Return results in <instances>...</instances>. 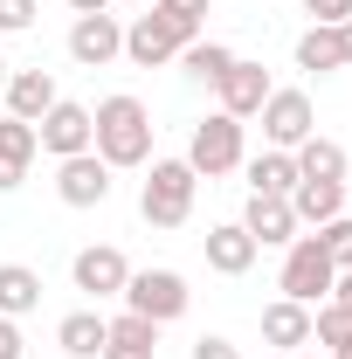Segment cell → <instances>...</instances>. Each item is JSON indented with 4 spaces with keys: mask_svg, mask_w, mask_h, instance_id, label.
<instances>
[{
    "mask_svg": "<svg viewBox=\"0 0 352 359\" xmlns=\"http://www.w3.org/2000/svg\"><path fill=\"white\" fill-rule=\"evenodd\" d=\"M290 215H297V228H325L332 215H346V180H297Z\"/></svg>",
    "mask_w": 352,
    "mask_h": 359,
    "instance_id": "16",
    "label": "cell"
},
{
    "mask_svg": "<svg viewBox=\"0 0 352 359\" xmlns=\"http://www.w3.org/2000/svg\"><path fill=\"white\" fill-rule=\"evenodd\" d=\"M62 90H55V76L48 69H14L7 76V90H0V104H7V118H21V125H42V111L55 104Z\"/></svg>",
    "mask_w": 352,
    "mask_h": 359,
    "instance_id": "14",
    "label": "cell"
},
{
    "mask_svg": "<svg viewBox=\"0 0 352 359\" xmlns=\"http://www.w3.org/2000/svg\"><path fill=\"white\" fill-rule=\"evenodd\" d=\"M311 346H325V353L352 346V304H339V297L311 304Z\"/></svg>",
    "mask_w": 352,
    "mask_h": 359,
    "instance_id": "25",
    "label": "cell"
},
{
    "mask_svg": "<svg viewBox=\"0 0 352 359\" xmlns=\"http://www.w3.org/2000/svg\"><path fill=\"white\" fill-rule=\"evenodd\" d=\"M28 311H42V269H28V263H0V318H21Z\"/></svg>",
    "mask_w": 352,
    "mask_h": 359,
    "instance_id": "19",
    "label": "cell"
},
{
    "mask_svg": "<svg viewBox=\"0 0 352 359\" xmlns=\"http://www.w3.org/2000/svg\"><path fill=\"white\" fill-rule=\"evenodd\" d=\"M318 235V249L332 256V269H352V215H332L325 228H311Z\"/></svg>",
    "mask_w": 352,
    "mask_h": 359,
    "instance_id": "27",
    "label": "cell"
},
{
    "mask_svg": "<svg viewBox=\"0 0 352 359\" xmlns=\"http://www.w3.org/2000/svg\"><path fill=\"white\" fill-rule=\"evenodd\" d=\"M304 14L318 28H339V21H352V0H304Z\"/></svg>",
    "mask_w": 352,
    "mask_h": 359,
    "instance_id": "29",
    "label": "cell"
},
{
    "mask_svg": "<svg viewBox=\"0 0 352 359\" xmlns=\"http://www.w3.org/2000/svg\"><path fill=\"white\" fill-rule=\"evenodd\" d=\"M125 55V21L118 14H76L69 21V62L76 69H111Z\"/></svg>",
    "mask_w": 352,
    "mask_h": 359,
    "instance_id": "7",
    "label": "cell"
},
{
    "mask_svg": "<svg viewBox=\"0 0 352 359\" xmlns=\"http://www.w3.org/2000/svg\"><path fill=\"white\" fill-rule=\"evenodd\" d=\"M35 145H42L48 159H76V152H90V104L55 97V104L42 111V125H35Z\"/></svg>",
    "mask_w": 352,
    "mask_h": 359,
    "instance_id": "9",
    "label": "cell"
},
{
    "mask_svg": "<svg viewBox=\"0 0 352 359\" xmlns=\"http://www.w3.org/2000/svg\"><path fill=\"white\" fill-rule=\"evenodd\" d=\"M69 14H111V0H69Z\"/></svg>",
    "mask_w": 352,
    "mask_h": 359,
    "instance_id": "33",
    "label": "cell"
},
{
    "mask_svg": "<svg viewBox=\"0 0 352 359\" xmlns=\"http://www.w3.org/2000/svg\"><path fill=\"white\" fill-rule=\"evenodd\" d=\"M35 125H21V118H0V194H14L21 180H28V166H35Z\"/></svg>",
    "mask_w": 352,
    "mask_h": 359,
    "instance_id": "17",
    "label": "cell"
},
{
    "mask_svg": "<svg viewBox=\"0 0 352 359\" xmlns=\"http://www.w3.org/2000/svg\"><path fill=\"white\" fill-rule=\"evenodd\" d=\"M228 62H235V48H228V42H208V35L180 48V69H187V83H208V90L228 76Z\"/></svg>",
    "mask_w": 352,
    "mask_h": 359,
    "instance_id": "23",
    "label": "cell"
},
{
    "mask_svg": "<svg viewBox=\"0 0 352 359\" xmlns=\"http://www.w3.org/2000/svg\"><path fill=\"white\" fill-rule=\"evenodd\" d=\"M159 346H132V339H104V353L97 359H152Z\"/></svg>",
    "mask_w": 352,
    "mask_h": 359,
    "instance_id": "31",
    "label": "cell"
},
{
    "mask_svg": "<svg viewBox=\"0 0 352 359\" xmlns=\"http://www.w3.org/2000/svg\"><path fill=\"white\" fill-rule=\"evenodd\" d=\"M269 69L263 62H242V55H235V62H228V76H221L215 83V111H228V118H242V125H249V118H256V111H263V97H269Z\"/></svg>",
    "mask_w": 352,
    "mask_h": 359,
    "instance_id": "12",
    "label": "cell"
},
{
    "mask_svg": "<svg viewBox=\"0 0 352 359\" xmlns=\"http://www.w3.org/2000/svg\"><path fill=\"white\" fill-rule=\"evenodd\" d=\"M187 304H194V290H187L180 269H132V283H125V311L152 318L159 332H166L173 318H187Z\"/></svg>",
    "mask_w": 352,
    "mask_h": 359,
    "instance_id": "5",
    "label": "cell"
},
{
    "mask_svg": "<svg viewBox=\"0 0 352 359\" xmlns=\"http://www.w3.org/2000/svg\"><path fill=\"white\" fill-rule=\"evenodd\" d=\"M256 235L242 222H221V228H208V269H221V276H249L256 269Z\"/></svg>",
    "mask_w": 352,
    "mask_h": 359,
    "instance_id": "15",
    "label": "cell"
},
{
    "mask_svg": "<svg viewBox=\"0 0 352 359\" xmlns=\"http://www.w3.org/2000/svg\"><path fill=\"white\" fill-rule=\"evenodd\" d=\"M263 346H276V353L311 346V304H290V297L263 304Z\"/></svg>",
    "mask_w": 352,
    "mask_h": 359,
    "instance_id": "18",
    "label": "cell"
},
{
    "mask_svg": "<svg viewBox=\"0 0 352 359\" xmlns=\"http://www.w3.org/2000/svg\"><path fill=\"white\" fill-rule=\"evenodd\" d=\"M69 283L83 290V297H125V283H132V263H125V249H111V242H90L76 249V263H69Z\"/></svg>",
    "mask_w": 352,
    "mask_h": 359,
    "instance_id": "8",
    "label": "cell"
},
{
    "mask_svg": "<svg viewBox=\"0 0 352 359\" xmlns=\"http://www.w3.org/2000/svg\"><path fill=\"white\" fill-rule=\"evenodd\" d=\"M187 359H242V346H228L221 332H201V339H194V353H187Z\"/></svg>",
    "mask_w": 352,
    "mask_h": 359,
    "instance_id": "30",
    "label": "cell"
},
{
    "mask_svg": "<svg viewBox=\"0 0 352 359\" xmlns=\"http://www.w3.org/2000/svg\"><path fill=\"white\" fill-rule=\"evenodd\" d=\"M208 7H215V0H152V14H159V21H173L180 42H201V21H208Z\"/></svg>",
    "mask_w": 352,
    "mask_h": 359,
    "instance_id": "26",
    "label": "cell"
},
{
    "mask_svg": "<svg viewBox=\"0 0 352 359\" xmlns=\"http://www.w3.org/2000/svg\"><path fill=\"white\" fill-rule=\"evenodd\" d=\"M297 359H325V353H297Z\"/></svg>",
    "mask_w": 352,
    "mask_h": 359,
    "instance_id": "38",
    "label": "cell"
},
{
    "mask_svg": "<svg viewBox=\"0 0 352 359\" xmlns=\"http://www.w3.org/2000/svg\"><path fill=\"white\" fill-rule=\"evenodd\" d=\"M180 48L187 42L173 35V21H159L152 7H145L138 21H125V62H132V69H166Z\"/></svg>",
    "mask_w": 352,
    "mask_h": 359,
    "instance_id": "11",
    "label": "cell"
},
{
    "mask_svg": "<svg viewBox=\"0 0 352 359\" xmlns=\"http://www.w3.org/2000/svg\"><path fill=\"white\" fill-rule=\"evenodd\" d=\"M104 339H111V318L104 311H69L62 325H55V346H62L69 359H97Z\"/></svg>",
    "mask_w": 352,
    "mask_h": 359,
    "instance_id": "21",
    "label": "cell"
},
{
    "mask_svg": "<svg viewBox=\"0 0 352 359\" xmlns=\"http://www.w3.org/2000/svg\"><path fill=\"white\" fill-rule=\"evenodd\" d=\"M290 159H297V180H346V166H352L346 145H339V138H325V132H311Z\"/></svg>",
    "mask_w": 352,
    "mask_h": 359,
    "instance_id": "22",
    "label": "cell"
},
{
    "mask_svg": "<svg viewBox=\"0 0 352 359\" xmlns=\"http://www.w3.org/2000/svg\"><path fill=\"white\" fill-rule=\"evenodd\" d=\"M194 194H201V173H194L187 159H152V166H145V187H138L145 228H187Z\"/></svg>",
    "mask_w": 352,
    "mask_h": 359,
    "instance_id": "2",
    "label": "cell"
},
{
    "mask_svg": "<svg viewBox=\"0 0 352 359\" xmlns=\"http://www.w3.org/2000/svg\"><path fill=\"white\" fill-rule=\"evenodd\" d=\"M332 283H339V269L318 249V235H297V242L283 249V269H276V297H290V304H325Z\"/></svg>",
    "mask_w": 352,
    "mask_h": 359,
    "instance_id": "4",
    "label": "cell"
},
{
    "mask_svg": "<svg viewBox=\"0 0 352 359\" xmlns=\"http://www.w3.org/2000/svg\"><path fill=\"white\" fill-rule=\"evenodd\" d=\"M339 55H346V69H352V21H339Z\"/></svg>",
    "mask_w": 352,
    "mask_h": 359,
    "instance_id": "35",
    "label": "cell"
},
{
    "mask_svg": "<svg viewBox=\"0 0 352 359\" xmlns=\"http://www.w3.org/2000/svg\"><path fill=\"white\" fill-rule=\"evenodd\" d=\"M325 359H352V346H339V353H325Z\"/></svg>",
    "mask_w": 352,
    "mask_h": 359,
    "instance_id": "37",
    "label": "cell"
},
{
    "mask_svg": "<svg viewBox=\"0 0 352 359\" xmlns=\"http://www.w3.org/2000/svg\"><path fill=\"white\" fill-rule=\"evenodd\" d=\"M55 194H62V208H104V201H111V166H104L97 152L55 159Z\"/></svg>",
    "mask_w": 352,
    "mask_h": 359,
    "instance_id": "10",
    "label": "cell"
},
{
    "mask_svg": "<svg viewBox=\"0 0 352 359\" xmlns=\"http://www.w3.org/2000/svg\"><path fill=\"white\" fill-rule=\"evenodd\" d=\"M90 152L111 166V173H132V166H152V111L138 104L132 90L104 97L90 111Z\"/></svg>",
    "mask_w": 352,
    "mask_h": 359,
    "instance_id": "1",
    "label": "cell"
},
{
    "mask_svg": "<svg viewBox=\"0 0 352 359\" xmlns=\"http://www.w3.org/2000/svg\"><path fill=\"white\" fill-rule=\"evenodd\" d=\"M256 118H263V145H276V152H297V145L318 132V111H311L304 90H269Z\"/></svg>",
    "mask_w": 352,
    "mask_h": 359,
    "instance_id": "6",
    "label": "cell"
},
{
    "mask_svg": "<svg viewBox=\"0 0 352 359\" xmlns=\"http://www.w3.org/2000/svg\"><path fill=\"white\" fill-rule=\"evenodd\" d=\"M42 14V0H0V35H28Z\"/></svg>",
    "mask_w": 352,
    "mask_h": 359,
    "instance_id": "28",
    "label": "cell"
},
{
    "mask_svg": "<svg viewBox=\"0 0 352 359\" xmlns=\"http://www.w3.org/2000/svg\"><path fill=\"white\" fill-rule=\"evenodd\" d=\"M28 353V339H21V325L14 318H0V359H21Z\"/></svg>",
    "mask_w": 352,
    "mask_h": 359,
    "instance_id": "32",
    "label": "cell"
},
{
    "mask_svg": "<svg viewBox=\"0 0 352 359\" xmlns=\"http://www.w3.org/2000/svg\"><path fill=\"white\" fill-rule=\"evenodd\" d=\"M7 76H14V62H7V55H0V90H7Z\"/></svg>",
    "mask_w": 352,
    "mask_h": 359,
    "instance_id": "36",
    "label": "cell"
},
{
    "mask_svg": "<svg viewBox=\"0 0 352 359\" xmlns=\"http://www.w3.org/2000/svg\"><path fill=\"white\" fill-rule=\"evenodd\" d=\"M242 228L256 235V249H290L304 228L290 215V201H276V194H249V208H242Z\"/></svg>",
    "mask_w": 352,
    "mask_h": 359,
    "instance_id": "13",
    "label": "cell"
},
{
    "mask_svg": "<svg viewBox=\"0 0 352 359\" xmlns=\"http://www.w3.org/2000/svg\"><path fill=\"white\" fill-rule=\"evenodd\" d=\"M297 69H311V76L346 69V55H339V28H318V21H311L304 35H297Z\"/></svg>",
    "mask_w": 352,
    "mask_h": 359,
    "instance_id": "24",
    "label": "cell"
},
{
    "mask_svg": "<svg viewBox=\"0 0 352 359\" xmlns=\"http://www.w3.org/2000/svg\"><path fill=\"white\" fill-rule=\"evenodd\" d=\"M332 297H339V304H352V269H339V283H332Z\"/></svg>",
    "mask_w": 352,
    "mask_h": 359,
    "instance_id": "34",
    "label": "cell"
},
{
    "mask_svg": "<svg viewBox=\"0 0 352 359\" xmlns=\"http://www.w3.org/2000/svg\"><path fill=\"white\" fill-rule=\"evenodd\" d=\"M242 159H249V138H242V118H228V111H208L194 138H187V166L201 180H221V173H242Z\"/></svg>",
    "mask_w": 352,
    "mask_h": 359,
    "instance_id": "3",
    "label": "cell"
},
{
    "mask_svg": "<svg viewBox=\"0 0 352 359\" xmlns=\"http://www.w3.org/2000/svg\"><path fill=\"white\" fill-rule=\"evenodd\" d=\"M242 173H249V194H276V201H290V187H297V159L276 152V145H263L256 159H242Z\"/></svg>",
    "mask_w": 352,
    "mask_h": 359,
    "instance_id": "20",
    "label": "cell"
}]
</instances>
